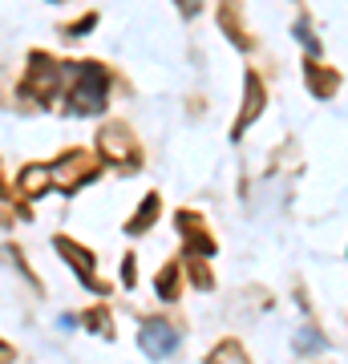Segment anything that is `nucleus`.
Returning a JSON list of instances; mask_svg holds the SVG:
<instances>
[{"mask_svg":"<svg viewBox=\"0 0 348 364\" xmlns=\"http://www.w3.org/2000/svg\"><path fill=\"white\" fill-rule=\"evenodd\" d=\"M154 215H158V195H150V198H146V207H138V210H134V219L126 223V231H130V235L146 231V227L154 223Z\"/></svg>","mask_w":348,"mask_h":364,"instance_id":"obj_9","label":"nucleus"},{"mask_svg":"<svg viewBox=\"0 0 348 364\" xmlns=\"http://www.w3.org/2000/svg\"><path fill=\"white\" fill-rule=\"evenodd\" d=\"M304 81H308V90L316 97H332L340 90V73L336 69H324L320 61H304Z\"/></svg>","mask_w":348,"mask_h":364,"instance_id":"obj_7","label":"nucleus"},{"mask_svg":"<svg viewBox=\"0 0 348 364\" xmlns=\"http://www.w3.org/2000/svg\"><path fill=\"white\" fill-rule=\"evenodd\" d=\"M122 279L134 284V255H126V263H122Z\"/></svg>","mask_w":348,"mask_h":364,"instance_id":"obj_14","label":"nucleus"},{"mask_svg":"<svg viewBox=\"0 0 348 364\" xmlns=\"http://www.w3.org/2000/svg\"><path fill=\"white\" fill-rule=\"evenodd\" d=\"M16 186H21V191H25L28 198L45 195V186H53V174H49V166H41V162H33V166H25V170H21V178H16Z\"/></svg>","mask_w":348,"mask_h":364,"instance_id":"obj_8","label":"nucleus"},{"mask_svg":"<svg viewBox=\"0 0 348 364\" xmlns=\"http://www.w3.org/2000/svg\"><path fill=\"white\" fill-rule=\"evenodd\" d=\"M49 174H53V186H57L61 195H73L78 186L97 178V162H93V154H85V150H69V154H61V162L49 166Z\"/></svg>","mask_w":348,"mask_h":364,"instance_id":"obj_2","label":"nucleus"},{"mask_svg":"<svg viewBox=\"0 0 348 364\" xmlns=\"http://www.w3.org/2000/svg\"><path fill=\"white\" fill-rule=\"evenodd\" d=\"M110 105V73L93 61H69L65 65V97H61V109L65 114H78V117H90V114H102Z\"/></svg>","mask_w":348,"mask_h":364,"instance_id":"obj_1","label":"nucleus"},{"mask_svg":"<svg viewBox=\"0 0 348 364\" xmlns=\"http://www.w3.org/2000/svg\"><path fill=\"white\" fill-rule=\"evenodd\" d=\"M296 348L300 352H324L328 344H324V336L316 328H304V332H296Z\"/></svg>","mask_w":348,"mask_h":364,"instance_id":"obj_12","label":"nucleus"},{"mask_svg":"<svg viewBox=\"0 0 348 364\" xmlns=\"http://www.w3.org/2000/svg\"><path fill=\"white\" fill-rule=\"evenodd\" d=\"M296 37L304 41V45H308L312 53H320V41H316V37H312V33H308V25H300V28H296Z\"/></svg>","mask_w":348,"mask_h":364,"instance_id":"obj_13","label":"nucleus"},{"mask_svg":"<svg viewBox=\"0 0 348 364\" xmlns=\"http://www.w3.org/2000/svg\"><path fill=\"white\" fill-rule=\"evenodd\" d=\"M243 85H247V97H243V109H239V117H235V130H231V138H243V134H247V126H251V122H255V117L263 114V105H268L259 73H247V77H243Z\"/></svg>","mask_w":348,"mask_h":364,"instance_id":"obj_6","label":"nucleus"},{"mask_svg":"<svg viewBox=\"0 0 348 364\" xmlns=\"http://www.w3.org/2000/svg\"><path fill=\"white\" fill-rule=\"evenodd\" d=\"M206 364H251V360L243 356V348H239L235 340H223L219 348L211 352V360H206Z\"/></svg>","mask_w":348,"mask_h":364,"instance_id":"obj_10","label":"nucleus"},{"mask_svg":"<svg viewBox=\"0 0 348 364\" xmlns=\"http://www.w3.org/2000/svg\"><path fill=\"white\" fill-rule=\"evenodd\" d=\"M158 299H179V267L174 263H167L162 272H158Z\"/></svg>","mask_w":348,"mask_h":364,"instance_id":"obj_11","label":"nucleus"},{"mask_svg":"<svg viewBox=\"0 0 348 364\" xmlns=\"http://www.w3.org/2000/svg\"><path fill=\"white\" fill-rule=\"evenodd\" d=\"M53 247L61 251L65 255V263H69V267H73V272L81 275V284L90 287V291H97V296H102V291H110V287H102L97 284V275H93V255L85 247H81V243H73V239H65V235H57V239H53Z\"/></svg>","mask_w":348,"mask_h":364,"instance_id":"obj_5","label":"nucleus"},{"mask_svg":"<svg viewBox=\"0 0 348 364\" xmlns=\"http://www.w3.org/2000/svg\"><path fill=\"white\" fill-rule=\"evenodd\" d=\"M0 364H13V348L9 344H0Z\"/></svg>","mask_w":348,"mask_h":364,"instance_id":"obj_15","label":"nucleus"},{"mask_svg":"<svg viewBox=\"0 0 348 364\" xmlns=\"http://www.w3.org/2000/svg\"><path fill=\"white\" fill-rule=\"evenodd\" d=\"M97 146L105 150V162H122V170L142 166V150H138V142H134V134L126 126H105Z\"/></svg>","mask_w":348,"mask_h":364,"instance_id":"obj_3","label":"nucleus"},{"mask_svg":"<svg viewBox=\"0 0 348 364\" xmlns=\"http://www.w3.org/2000/svg\"><path fill=\"white\" fill-rule=\"evenodd\" d=\"M138 344H142V352L150 360H162V356H170V352L179 348V332H174V324L150 316V320L138 324Z\"/></svg>","mask_w":348,"mask_h":364,"instance_id":"obj_4","label":"nucleus"}]
</instances>
